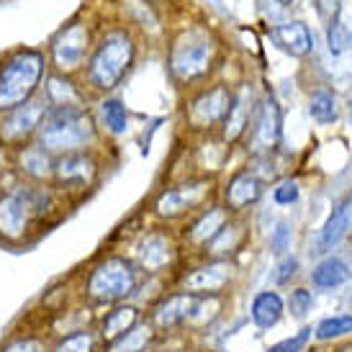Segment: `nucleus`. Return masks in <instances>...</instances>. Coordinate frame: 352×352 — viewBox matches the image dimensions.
Masks as SVG:
<instances>
[{"instance_id": "nucleus-1", "label": "nucleus", "mask_w": 352, "mask_h": 352, "mask_svg": "<svg viewBox=\"0 0 352 352\" xmlns=\"http://www.w3.org/2000/svg\"><path fill=\"white\" fill-rule=\"evenodd\" d=\"M57 206L54 186L44 183H19L0 193V239L21 245L34 226L44 221Z\"/></svg>"}, {"instance_id": "nucleus-2", "label": "nucleus", "mask_w": 352, "mask_h": 352, "mask_svg": "<svg viewBox=\"0 0 352 352\" xmlns=\"http://www.w3.org/2000/svg\"><path fill=\"white\" fill-rule=\"evenodd\" d=\"M50 59L41 50L21 47L10 52L0 65V113L6 116L16 108L26 106L41 93L47 80Z\"/></svg>"}, {"instance_id": "nucleus-3", "label": "nucleus", "mask_w": 352, "mask_h": 352, "mask_svg": "<svg viewBox=\"0 0 352 352\" xmlns=\"http://www.w3.org/2000/svg\"><path fill=\"white\" fill-rule=\"evenodd\" d=\"M134 62H137V41L129 29L116 26L106 31L93 47V54L85 65V80L93 90L111 93L126 80Z\"/></svg>"}, {"instance_id": "nucleus-4", "label": "nucleus", "mask_w": 352, "mask_h": 352, "mask_svg": "<svg viewBox=\"0 0 352 352\" xmlns=\"http://www.w3.org/2000/svg\"><path fill=\"white\" fill-rule=\"evenodd\" d=\"M219 39L206 26H190L177 34L167 52V69L177 85H193L204 80L216 65Z\"/></svg>"}, {"instance_id": "nucleus-5", "label": "nucleus", "mask_w": 352, "mask_h": 352, "mask_svg": "<svg viewBox=\"0 0 352 352\" xmlns=\"http://www.w3.org/2000/svg\"><path fill=\"white\" fill-rule=\"evenodd\" d=\"M44 149L52 155H67V152H82L98 142V124L85 106L50 108V113L36 134Z\"/></svg>"}, {"instance_id": "nucleus-6", "label": "nucleus", "mask_w": 352, "mask_h": 352, "mask_svg": "<svg viewBox=\"0 0 352 352\" xmlns=\"http://www.w3.org/2000/svg\"><path fill=\"white\" fill-rule=\"evenodd\" d=\"M147 275L137 267L129 254H108L85 278V296L96 306H116L134 298Z\"/></svg>"}, {"instance_id": "nucleus-7", "label": "nucleus", "mask_w": 352, "mask_h": 352, "mask_svg": "<svg viewBox=\"0 0 352 352\" xmlns=\"http://www.w3.org/2000/svg\"><path fill=\"white\" fill-rule=\"evenodd\" d=\"M90 54H93V36L85 21H69L50 39L47 59L62 75H72L78 69H85Z\"/></svg>"}, {"instance_id": "nucleus-8", "label": "nucleus", "mask_w": 352, "mask_h": 352, "mask_svg": "<svg viewBox=\"0 0 352 352\" xmlns=\"http://www.w3.org/2000/svg\"><path fill=\"white\" fill-rule=\"evenodd\" d=\"M214 196V180L211 177H193L186 183L165 188L152 204L155 216L165 221H175L183 216H193L208 206V198Z\"/></svg>"}, {"instance_id": "nucleus-9", "label": "nucleus", "mask_w": 352, "mask_h": 352, "mask_svg": "<svg viewBox=\"0 0 352 352\" xmlns=\"http://www.w3.org/2000/svg\"><path fill=\"white\" fill-rule=\"evenodd\" d=\"M280 139H283V111L273 93H265L257 100L252 124L247 129V152L252 157L275 155V149L280 147Z\"/></svg>"}, {"instance_id": "nucleus-10", "label": "nucleus", "mask_w": 352, "mask_h": 352, "mask_svg": "<svg viewBox=\"0 0 352 352\" xmlns=\"http://www.w3.org/2000/svg\"><path fill=\"white\" fill-rule=\"evenodd\" d=\"M100 177V165L96 155L90 149L82 152H67V155H57L54 160V175H52V186L59 193H85L93 190V186Z\"/></svg>"}, {"instance_id": "nucleus-11", "label": "nucleus", "mask_w": 352, "mask_h": 352, "mask_svg": "<svg viewBox=\"0 0 352 352\" xmlns=\"http://www.w3.org/2000/svg\"><path fill=\"white\" fill-rule=\"evenodd\" d=\"M232 100H234V88H229L224 82H216V85L198 90L196 96L188 100V126L193 131H211V129L221 126L229 108H232Z\"/></svg>"}, {"instance_id": "nucleus-12", "label": "nucleus", "mask_w": 352, "mask_h": 352, "mask_svg": "<svg viewBox=\"0 0 352 352\" xmlns=\"http://www.w3.org/2000/svg\"><path fill=\"white\" fill-rule=\"evenodd\" d=\"M239 267L234 260H204L180 278V288L193 296H226L234 285Z\"/></svg>"}, {"instance_id": "nucleus-13", "label": "nucleus", "mask_w": 352, "mask_h": 352, "mask_svg": "<svg viewBox=\"0 0 352 352\" xmlns=\"http://www.w3.org/2000/svg\"><path fill=\"white\" fill-rule=\"evenodd\" d=\"M47 113H50V103L44 98V93H39L26 106L16 108V111L3 116V121H0V142L8 144V147H23V144L34 142Z\"/></svg>"}, {"instance_id": "nucleus-14", "label": "nucleus", "mask_w": 352, "mask_h": 352, "mask_svg": "<svg viewBox=\"0 0 352 352\" xmlns=\"http://www.w3.org/2000/svg\"><path fill=\"white\" fill-rule=\"evenodd\" d=\"M134 252L129 254L142 273L152 278V275H162L167 273L177 257V247L173 242V236L165 234V232H147L142 234L137 245L131 247Z\"/></svg>"}, {"instance_id": "nucleus-15", "label": "nucleus", "mask_w": 352, "mask_h": 352, "mask_svg": "<svg viewBox=\"0 0 352 352\" xmlns=\"http://www.w3.org/2000/svg\"><path fill=\"white\" fill-rule=\"evenodd\" d=\"M196 298L198 296L188 294L183 288H177L173 294H162L160 301L149 309V316H147L149 327L155 329V334H167L188 327V319L193 314Z\"/></svg>"}, {"instance_id": "nucleus-16", "label": "nucleus", "mask_w": 352, "mask_h": 352, "mask_svg": "<svg viewBox=\"0 0 352 352\" xmlns=\"http://www.w3.org/2000/svg\"><path fill=\"white\" fill-rule=\"evenodd\" d=\"M265 196V180L254 170H239L221 188V204L232 216H245Z\"/></svg>"}, {"instance_id": "nucleus-17", "label": "nucleus", "mask_w": 352, "mask_h": 352, "mask_svg": "<svg viewBox=\"0 0 352 352\" xmlns=\"http://www.w3.org/2000/svg\"><path fill=\"white\" fill-rule=\"evenodd\" d=\"M352 229V193L340 198L329 216L324 219V224L319 226V232L311 242V254L319 260L324 254H332L337 247L344 242V236L350 234Z\"/></svg>"}, {"instance_id": "nucleus-18", "label": "nucleus", "mask_w": 352, "mask_h": 352, "mask_svg": "<svg viewBox=\"0 0 352 352\" xmlns=\"http://www.w3.org/2000/svg\"><path fill=\"white\" fill-rule=\"evenodd\" d=\"M144 322V314L137 303H116L111 306L98 322V337L106 350H113L126 340L129 334Z\"/></svg>"}, {"instance_id": "nucleus-19", "label": "nucleus", "mask_w": 352, "mask_h": 352, "mask_svg": "<svg viewBox=\"0 0 352 352\" xmlns=\"http://www.w3.org/2000/svg\"><path fill=\"white\" fill-rule=\"evenodd\" d=\"M257 96L250 85H242V88L234 90V100H232V108L226 113L224 124H221V142L226 147H234L239 142H245L247 129L252 124L254 108H257Z\"/></svg>"}, {"instance_id": "nucleus-20", "label": "nucleus", "mask_w": 352, "mask_h": 352, "mask_svg": "<svg viewBox=\"0 0 352 352\" xmlns=\"http://www.w3.org/2000/svg\"><path fill=\"white\" fill-rule=\"evenodd\" d=\"M347 283H352V263L340 252L319 257L311 270H309V285L314 291L329 294V291L344 288Z\"/></svg>"}, {"instance_id": "nucleus-21", "label": "nucleus", "mask_w": 352, "mask_h": 352, "mask_svg": "<svg viewBox=\"0 0 352 352\" xmlns=\"http://www.w3.org/2000/svg\"><path fill=\"white\" fill-rule=\"evenodd\" d=\"M247 316H250L254 329H260V332H270L275 327H280L283 319L288 316V311H285V296L278 288H273V285L257 291L250 298Z\"/></svg>"}, {"instance_id": "nucleus-22", "label": "nucleus", "mask_w": 352, "mask_h": 352, "mask_svg": "<svg viewBox=\"0 0 352 352\" xmlns=\"http://www.w3.org/2000/svg\"><path fill=\"white\" fill-rule=\"evenodd\" d=\"M232 219V214L224 208V204H211L201 208L198 214H193L190 219V224L186 226V232H183V239L188 242V247H193V250H204L211 239H214L224 224Z\"/></svg>"}, {"instance_id": "nucleus-23", "label": "nucleus", "mask_w": 352, "mask_h": 352, "mask_svg": "<svg viewBox=\"0 0 352 352\" xmlns=\"http://www.w3.org/2000/svg\"><path fill=\"white\" fill-rule=\"evenodd\" d=\"M250 239V229L242 216H232L224 224V229L201 250L204 260H234L236 254L245 250Z\"/></svg>"}, {"instance_id": "nucleus-24", "label": "nucleus", "mask_w": 352, "mask_h": 352, "mask_svg": "<svg viewBox=\"0 0 352 352\" xmlns=\"http://www.w3.org/2000/svg\"><path fill=\"white\" fill-rule=\"evenodd\" d=\"M54 160L57 157L52 155L50 149L41 147L36 139L29 142V144H23V147H19V152H16V167H19V173L29 183H52Z\"/></svg>"}, {"instance_id": "nucleus-25", "label": "nucleus", "mask_w": 352, "mask_h": 352, "mask_svg": "<svg viewBox=\"0 0 352 352\" xmlns=\"http://www.w3.org/2000/svg\"><path fill=\"white\" fill-rule=\"evenodd\" d=\"M270 41L285 54L301 59L309 57L314 52V36L311 29L301 23V21H285V23H275L270 26Z\"/></svg>"}, {"instance_id": "nucleus-26", "label": "nucleus", "mask_w": 352, "mask_h": 352, "mask_svg": "<svg viewBox=\"0 0 352 352\" xmlns=\"http://www.w3.org/2000/svg\"><path fill=\"white\" fill-rule=\"evenodd\" d=\"M44 98L50 103V108H67V106H85V93L62 72H54L44 80Z\"/></svg>"}, {"instance_id": "nucleus-27", "label": "nucleus", "mask_w": 352, "mask_h": 352, "mask_svg": "<svg viewBox=\"0 0 352 352\" xmlns=\"http://www.w3.org/2000/svg\"><path fill=\"white\" fill-rule=\"evenodd\" d=\"M352 337V311L332 314L314 324V342L316 344H334Z\"/></svg>"}, {"instance_id": "nucleus-28", "label": "nucleus", "mask_w": 352, "mask_h": 352, "mask_svg": "<svg viewBox=\"0 0 352 352\" xmlns=\"http://www.w3.org/2000/svg\"><path fill=\"white\" fill-rule=\"evenodd\" d=\"M306 111H309L311 121L322 124V126H327V124H334V121H337V116H340L337 96H334L332 90H327V88H316L311 96H309V106H306Z\"/></svg>"}, {"instance_id": "nucleus-29", "label": "nucleus", "mask_w": 352, "mask_h": 352, "mask_svg": "<svg viewBox=\"0 0 352 352\" xmlns=\"http://www.w3.org/2000/svg\"><path fill=\"white\" fill-rule=\"evenodd\" d=\"M98 116H100V126L106 129L108 134H113V137L126 134L129 108L124 106L118 98H103V100H100V103H98Z\"/></svg>"}, {"instance_id": "nucleus-30", "label": "nucleus", "mask_w": 352, "mask_h": 352, "mask_svg": "<svg viewBox=\"0 0 352 352\" xmlns=\"http://www.w3.org/2000/svg\"><path fill=\"white\" fill-rule=\"evenodd\" d=\"M314 303H316V296L311 285H291L285 294V311L294 322L306 324L314 311Z\"/></svg>"}, {"instance_id": "nucleus-31", "label": "nucleus", "mask_w": 352, "mask_h": 352, "mask_svg": "<svg viewBox=\"0 0 352 352\" xmlns=\"http://www.w3.org/2000/svg\"><path fill=\"white\" fill-rule=\"evenodd\" d=\"M103 347L98 337V329H90V327H80L75 332L65 334L59 340L52 352H98Z\"/></svg>"}, {"instance_id": "nucleus-32", "label": "nucleus", "mask_w": 352, "mask_h": 352, "mask_svg": "<svg viewBox=\"0 0 352 352\" xmlns=\"http://www.w3.org/2000/svg\"><path fill=\"white\" fill-rule=\"evenodd\" d=\"M301 275V257L294 252L278 257L275 267L270 270V280H273V288H291L296 283V278Z\"/></svg>"}, {"instance_id": "nucleus-33", "label": "nucleus", "mask_w": 352, "mask_h": 352, "mask_svg": "<svg viewBox=\"0 0 352 352\" xmlns=\"http://www.w3.org/2000/svg\"><path fill=\"white\" fill-rule=\"evenodd\" d=\"M311 342H314V327L311 324H301L294 334L283 337L280 342L270 344L265 352H306Z\"/></svg>"}, {"instance_id": "nucleus-34", "label": "nucleus", "mask_w": 352, "mask_h": 352, "mask_svg": "<svg viewBox=\"0 0 352 352\" xmlns=\"http://www.w3.org/2000/svg\"><path fill=\"white\" fill-rule=\"evenodd\" d=\"M267 247L275 257H283V254L294 252V224L291 221H278L270 232V239H267Z\"/></svg>"}, {"instance_id": "nucleus-35", "label": "nucleus", "mask_w": 352, "mask_h": 352, "mask_svg": "<svg viewBox=\"0 0 352 352\" xmlns=\"http://www.w3.org/2000/svg\"><path fill=\"white\" fill-rule=\"evenodd\" d=\"M298 198H301V186H298V180L296 177H283V180H278L273 188V204L275 206H296L298 204Z\"/></svg>"}, {"instance_id": "nucleus-36", "label": "nucleus", "mask_w": 352, "mask_h": 352, "mask_svg": "<svg viewBox=\"0 0 352 352\" xmlns=\"http://www.w3.org/2000/svg\"><path fill=\"white\" fill-rule=\"evenodd\" d=\"M327 41H329V52H332V54H342V52L347 50V44H350V31H347V26L342 23L340 13H337L332 21H329Z\"/></svg>"}, {"instance_id": "nucleus-37", "label": "nucleus", "mask_w": 352, "mask_h": 352, "mask_svg": "<svg viewBox=\"0 0 352 352\" xmlns=\"http://www.w3.org/2000/svg\"><path fill=\"white\" fill-rule=\"evenodd\" d=\"M3 352H44V342L34 337H21L16 342H10Z\"/></svg>"}, {"instance_id": "nucleus-38", "label": "nucleus", "mask_w": 352, "mask_h": 352, "mask_svg": "<svg viewBox=\"0 0 352 352\" xmlns=\"http://www.w3.org/2000/svg\"><path fill=\"white\" fill-rule=\"evenodd\" d=\"M329 352H352V337H347L342 342H334Z\"/></svg>"}, {"instance_id": "nucleus-39", "label": "nucleus", "mask_w": 352, "mask_h": 352, "mask_svg": "<svg viewBox=\"0 0 352 352\" xmlns=\"http://www.w3.org/2000/svg\"><path fill=\"white\" fill-rule=\"evenodd\" d=\"M275 3H280V6H291L294 0H275Z\"/></svg>"}, {"instance_id": "nucleus-40", "label": "nucleus", "mask_w": 352, "mask_h": 352, "mask_svg": "<svg viewBox=\"0 0 352 352\" xmlns=\"http://www.w3.org/2000/svg\"><path fill=\"white\" fill-rule=\"evenodd\" d=\"M160 352H186V350H160Z\"/></svg>"}, {"instance_id": "nucleus-41", "label": "nucleus", "mask_w": 352, "mask_h": 352, "mask_svg": "<svg viewBox=\"0 0 352 352\" xmlns=\"http://www.w3.org/2000/svg\"><path fill=\"white\" fill-rule=\"evenodd\" d=\"M113 352H129V350H118V347H116V350H113Z\"/></svg>"}, {"instance_id": "nucleus-42", "label": "nucleus", "mask_w": 352, "mask_h": 352, "mask_svg": "<svg viewBox=\"0 0 352 352\" xmlns=\"http://www.w3.org/2000/svg\"><path fill=\"white\" fill-rule=\"evenodd\" d=\"M347 106H350V113H352V100H350V103H347Z\"/></svg>"}]
</instances>
